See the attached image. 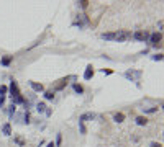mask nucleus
Masks as SVG:
<instances>
[{
  "mask_svg": "<svg viewBox=\"0 0 164 147\" xmlns=\"http://www.w3.org/2000/svg\"><path fill=\"white\" fill-rule=\"evenodd\" d=\"M74 79H76V77L71 75V77H66V79L58 80V83H54V85H52V92H59V90H62V88L67 85V80H74Z\"/></svg>",
  "mask_w": 164,
  "mask_h": 147,
  "instance_id": "obj_1",
  "label": "nucleus"
},
{
  "mask_svg": "<svg viewBox=\"0 0 164 147\" xmlns=\"http://www.w3.org/2000/svg\"><path fill=\"white\" fill-rule=\"evenodd\" d=\"M133 38V34L130 33V31H118V33H115V41H118V43H125V41H128Z\"/></svg>",
  "mask_w": 164,
  "mask_h": 147,
  "instance_id": "obj_2",
  "label": "nucleus"
},
{
  "mask_svg": "<svg viewBox=\"0 0 164 147\" xmlns=\"http://www.w3.org/2000/svg\"><path fill=\"white\" fill-rule=\"evenodd\" d=\"M141 74H143L141 70H126L123 75L128 79V80H131V82H138V80H139V77H141Z\"/></svg>",
  "mask_w": 164,
  "mask_h": 147,
  "instance_id": "obj_3",
  "label": "nucleus"
},
{
  "mask_svg": "<svg viewBox=\"0 0 164 147\" xmlns=\"http://www.w3.org/2000/svg\"><path fill=\"white\" fill-rule=\"evenodd\" d=\"M74 25L79 28H84L85 25H89V18L85 16V15H77V18H76V21H74Z\"/></svg>",
  "mask_w": 164,
  "mask_h": 147,
  "instance_id": "obj_4",
  "label": "nucleus"
},
{
  "mask_svg": "<svg viewBox=\"0 0 164 147\" xmlns=\"http://www.w3.org/2000/svg\"><path fill=\"white\" fill-rule=\"evenodd\" d=\"M8 92H10V96H12V98H17V96L21 95V93H20V90H18V85H17V82H15V80H12Z\"/></svg>",
  "mask_w": 164,
  "mask_h": 147,
  "instance_id": "obj_5",
  "label": "nucleus"
},
{
  "mask_svg": "<svg viewBox=\"0 0 164 147\" xmlns=\"http://www.w3.org/2000/svg\"><path fill=\"white\" fill-rule=\"evenodd\" d=\"M133 38L136 41H141V43H143V41L149 39V33H148V31H136V33L133 34Z\"/></svg>",
  "mask_w": 164,
  "mask_h": 147,
  "instance_id": "obj_6",
  "label": "nucleus"
},
{
  "mask_svg": "<svg viewBox=\"0 0 164 147\" xmlns=\"http://www.w3.org/2000/svg\"><path fill=\"white\" fill-rule=\"evenodd\" d=\"M161 33H153V34H149V43L153 44V46H157V43L161 41Z\"/></svg>",
  "mask_w": 164,
  "mask_h": 147,
  "instance_id": "obj_7",
  "label": "nucleus"
},
{
  "mask_svg": "<svg viewBox=\"0 0 164 147\" xmlns=\"http://www.w3.org/2000/svg\"><path fill=\"white\" fill-rule=\"evenodd\" d=\"M2 134L3 136H12V126H10V123H5L2 126Z\"/></svg>",
  "mask_w": 164,
  "mask_h": 147,
  "instance_id": "obj_8",
  "label": "nucleus"
},
{
  "mask_svg": "<svg viewBox=\"0 0 164 147\" xmlns=\"http://www.w3.org/2000/svg\"><path fill=\"white\" fill-rule=\"evenodd\" d=\"M92 75H94V67L87 66V69H85V72H84V79H85V80H90Z\"/></svg>",
  "mask_w": 164,
  "mask_h": 147,
  "instance_id": "obj_9",
  "label": "nucleus"
},
{
  "mask_svg": "<svg viewBox=\"0 0 164 147\" xmlns=\"http://www.w3.org/2000/svg\"><path fill=\"white\" fill-rule=\"evenodd\" d=\"M90 119H95V113H84L80 118H79V121H90Z\"/></svg>",
  "mask_w": 164,
  "mask_h": 147,
  "instance_id": "obj_10",
  "label": "nucleus"
},
{
  "mask_svg": "<svg viewBox=\"0 0 164 147\" xmlns=\"http://www.w3.org/2000/svg\"><path fill=\"white\" fill-rule=\"evenodd\" d=\"M30 85H31V88L35 92H43V90H44V87H43L41 83H38V82H30Z\"/></svg>",
  "mask_w": 164,
  "mask_h": 147,
  "instance_id": "obj_11",
  "label": "nucleus"
},
{
  "mask_svg": "<svg viewBox=\"0 0 164 147\" xmlns=\"http://www.w3.org/2000/svg\"><path fill=\"white\" fill-rule=\"evenodd\" d=\"M135 121H136L138 126H146V124H148V119H146L144 116H138V118H136Z\"/></svg>",
  "mask_w": 164,
  "mask_h": 147,
  "instance_id": "obj_12",
  "label": "nucleus"
},
{
  "mask_svg": "<svg viewBox=\"0 0 164 147\" xmlns=\"http://www.w3.org/2000/svg\"><path fill=\"white\" fill-rule=\"evenodd\" d=\"M12 59H13V56H7V57H2V60H0V64L2 66H10V62H12Z\"/></svg>",
  "mask_w": 164,
  "mask_h": 147,
  "instance_id": "obj_13",
  "label": "nucleus"
},
{
  "mask_svg": "<svg viewBox=\"0 0 164 147\" xmlns=\"http://www.w3.org/2000/svg\"><path fill=\"white\" fill-rule=\"evenodd\" d=\"M102 39H107V41H115V33H104V34H102Z\"/></svg>",
  "mask_w": 164,
  "mask_h": 147,
  "instance_id": "obj_14",
  "label": "nucleus"
},
{
  "mask_svg": "<svg viewBox=\"0 0 164 147\" xmlns=\"http://www.w3.org/2000/svg\"><path fill=\"white\" fill-rule=\"evenodd\" d=\"M123 119H125V114L123 113H117L115 116H113V121H115V123H122Z\"/></svg>",
  "mask_w": 164,
  "mask_h": 147,
  "instance_id": "obj_15",
  "label": "nucleus"
},
{
  "mask_svg": "<svg viewBox=\"0 0 164 147\" xmlns=\"http://www.w3.org/2000/svg\"><path fill=\"white\" fill-rule=\"evenodd\" d=\"M13 140H15V144H17V146H20V147L25 146V139H23V137H20V136H17Z\"/></svg>",
  "mask_w": 164,
  "mask_h": 147,
  "instance_id": "obj_16",
  "label": "nucleus"
},
{
  "mask_svg": "<svg viewBox=\"0 0 164 147\" xmlns=\"http://www.w3.org/2000/svg\"><path fill=\"white\" fill-rule=\"evenodd\" d=\"M36 111H38V113H44V111H46V105H44V103H38V105H36Z\"/></svg>",
  "mask_w": 164,
  "mask_h": 147,
  "instance_id": "obj_17",
  "label": "nucleus"
},
{
  "mask_svg": "<svg viewBox=\"0 0 164 147\" xmlns=\"http://www.w3.org/2000/svg\"><path fill=\"white\" fill-rule=\"evenodd\" d=\"M44 98H46V100H52V98H54V92H52V90L44 92Z\"/></svg>",
  "mask_w": 164,
  "mask_h": 147,
  "instance_id": "obj_18",
  "label": "nucleus"
},
{
  "mask_svg": "<svg viewBox=\"0 0 164 147\" xmlns=\"http://www.w3.org/2000/svg\"><path fill=\"white\" fill-rule=\"evenodd\" d=\"M74 92H76V93H84V88L80 87L79 83H74Z\"/></svg>",
  "mask_w": 164,
  "mask_h": 147,
  "instance_id": "obj_19",
  "label": "nucleus"
},
{
  "mask_svg": "<svg viewBox=\"0 0 164 147\" xmlns=\"http://www.w3.org/2000/svg\"><path fill=\"white\" fill-rule=\"evenodd\" d=\"M144 113H156L157 111V106H153V108H143Z\"/></svg>",
  "mask_w": 164,
  "mask_h": 147,
  "instance_id": "obj_20",
  "label": "nucleus"
},
{
  "mask_svg": "<svg viewBox=\"0 0 164 147\" xmlns=\"http://www.w3.org/2000/svg\"><path fill=\"white\" fill-rule=\"evenodd\" d=\"M79 129H80V133H82V134L87 133V129H85V126H84V123H82V121H79Z\"/></svg>",
  "mask_w": 164,
  "mask_h": 147,
  "instance_id": "obj_21",
  "label": "nucleus"
},
{
  "mask_svg": "<svg viewBox=\"0 0 164 147\" xmlns=\"http://www.w3.org/2000/svg\"><path fill=\"white\" fill-rule=\"evenodd\" d=\"M62 144V134H58V137H56V144L54 146H61Z\"/></svg>",
  "mask_w": 164,
  "mask_h": 147,
  "instance_id": "obj_22",
  "label": "nucleus"
},
{
  "mask_svg": "<svg viewBox=\"0 0 164 147\" xmlns=\"http://www.w3.org/2000/svg\"><path fill=\"white\" fill-rule=\"evenodd\" d=\"M7 92H8V87H5V85H0V95H3V96H5Z\"/></svg>",
  "mask_w": 164,
  "mask_h": 147,
  "instance_id": "obj_23",
  "label": "nucleus"
},
{
  "mask_svg": "<svg viewBox=\"0 0 164 147\" xmlns=\"http://www.w3.org/2000/svg\"><path fill=\"white\" fill-rule=\"evenodd\" d=\"M79 3H80V7H82V8H87V7H89V2H87V0H80Z\"/></svg>",
  "mask_w": 164,
  "mask_h": 147,
  "instance_id": "obj_24",
  "label": "nucleus"
},
{
  "mask_svg": "<svg viewBox=\"0 0 164 147\" xmlns=\"http://www.w3.org/2000/svg\"><path fill=\"white\" fill-rule=\"evenodd\" d=\"M153 60H163V54H156V56H153Z\"/></svg>",
  "mask_w": 164,
  "mask_h": 147,
  "instance_id": "obj_25",
  "label": "nucleus"
},
{
  "mask_svg": "<svg viewBox=\"0 0 164 147\" xmlns=\"http://www.w3.org/2000/svg\"><path fill=\"white\" fill-rule=\"evenodd\" d=\"M100 72H102V74H107V75H110V74L113 72V70H112V69H102Z\"/></svg>",
  "mask_w": 164,
  "mask_h": 147,
  "instance_id": "obj_26",
  "label": "nucleus"
},
{
  "mask_svg": "<svg viewBox=\"0 0 164 147\" xmlns=\"http://www.w3.org/2000/svg\"><path fill=\"white\" fill-rule=\"evenodd\" d=\"M25 123L26 124H30V113H28V111L25 113Z\"/></svg>",
  "mask_w": 164,
  "mask_h": 147,
  "instance_id": "obj_27",
  "label": "nucleus"
},
{
  "mask_svg": "<svg viewBox=\"0 0 164 147\" xmlns=\"http://www.w3.org/2000/svg\"><path fill=\"white\" fill-rule=\"evenodd\" d=\"M3 103H5V96H3V95H0V108L3 106Z\"/></svg>",
  "mask_w": 164,
  "mask_h": 147,
  "instance_id": "obj_28",
  "label": "nucleus"
},
{
  "mask_svg": "<svg viewBox=\"0 0 164 147\" xmlns=\"http://www.w3.org/2000/svg\"><path fill=\"white\" fill-rule=\"evenodd\" d=\"M13 113H15V105H12V106H10V111H8L10 116H13Z\"/></svg>",
  "mask_w": 164,
  "mask_h": 147,
  "instance_id": "obj_29",
  "label": "nucleus"
},
{
  "mask_svg": "<svg viewBox=\"0 0 164 147\" xmlns=\"http://www.w3.org/2000/svg\"><path fill=\"white\" fill-rule=\"evenodd\" d=\"M149 147H163V146H161L159 142H151V146H149Z\"/></svg>",
  "mask_w": 164,
  "mask_h": 147,
  "instance_id": "obj_30",
  "label": "nucleus"
},
{
  "mask_svg": "<svg viewBox=\"0 0 164 147\" xmlns=\"http://www.w3.org/2000/svg\"><path fill=\"white\" fill-rule=\"evenodd\" d=\"M48 147H56V146H54V142H49V144H48Z\"/></svg>",
  "mask_w": 164,
  "mask_h": 147,
  "instance_id": "obj_31",
  "label": "nucleus"
}]
</instances>
